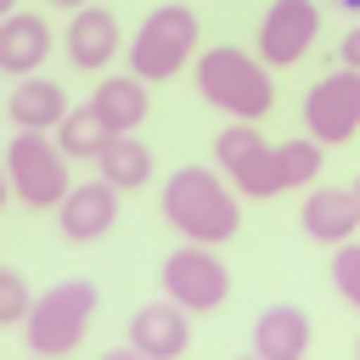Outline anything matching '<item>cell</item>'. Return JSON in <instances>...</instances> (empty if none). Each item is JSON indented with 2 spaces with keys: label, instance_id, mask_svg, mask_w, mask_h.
<instances>
[{
  "label": "cell",
  "instance_id": "obj_1",
  "mask_svg": "<svg viewBox=\"0 0 360 360\" xmlns=\"http://www.w3.org/2000/svg\"><path fill=\"white\" fill-rule=\"evenodd\" d=\"M163 219H169L180 236L214 248V242H231V236L242 231V202H236V191H225V180H219L214 169L186 163V169H174L169 186H163Z\"/></svg>",
  "mask_w": 360,
  "mask_h": 360
},
{
  "label": "cell",
  "instance_id": "obj_2",
  "mask_svg": "<svg viewBox=\"0 0 360 360\" xmlns=\"http://www.w3.org/2000/svg\"><path fill=\"white\" fill-rule=\"evenodd\" d=\"M191 79H197L202 101H208V107H219V112H231V118L259 124V118L276 107V90H270L264 62H253V56H248V51H236V45H214V51H202Z\"/></svg>",
  "mask_w": 360,
  "mask_h": 360
},
{
  "label": "cell",
  "instance_id": "obj_3",
  "mask_svg": "<svg viewBox=\"0 0 360 360\" xmlns=\"http://www.w3.org/2000/svg\"><path fill=\"white\" fill-rule=\"evenodd\" d=\"M96 304H101L96 281H62V287L39 292L34 309H28V321H22V343H28L34 354H45V360L73 354V349L84 343L90 321H96Z\"/></svg>",
  "mask_w": 360,
  "mask_h": 360
},
{
  "label": "cell",
  "instance_id": "obj_4",
  "mask_svg": "<svg viewBox=\"0 0 360 360\" xmlns=\"http://www.w3.org/2000/svg\"><path fill=\"white\" fill-rule=\"evenodd\" d=\"M6 174H11V191H17L22 208H56V202L73 191V180H68V152L51 146L39 129L11 135V146H6Z\"/></svg>",
  "mask_w": 360,
  "mask_h": 360
},
{
  "label": "cell",
  "instance_id": "obj_5",
  "mask_svg": "<svg viewBox=\"0 0 360 360\" xmlns=\"http://www.w3.org/2000/svg\"><path fill=\"white\" fill-rule=\"evenodd\" d=\"M197 51V17L186 6H163L135 28L129 45V73L135 79H174L186 68V56Z\"/></svg>",
  "mask_w": 360,
  "mask_h": 360
},
{
  "label": "cell",
  "instance_id": "obj_6",
  "mask_svg": "<svg viewBox=\"0 0 360 360\" xmlns=\"http://www.w3.org/2000/svg\"><path fill=\"white\" fill-rule=\"evenodd\" d=\"M321 174V141H281V146H259L253 158H242L231 169L236 191L242 197H276V191H292L304 180Z\"/></svg>",
  "mask_w": 360,
  "mask_h": 360
},
{
  "label": "cell",
  "instance_id": "obj_7",
  "mask_svg": "<svg viewBox=\"0 0 360 360\" xmlns=\"http://www.w3.org/2000/svg\"><path fill=\"white\" fill-rule=\"evenodd\" d=\"M304 129L321 146H343L360 129V73L354 68H338V73H326V79L309 84V96H304Z\"/></svg>",
  "mask_w": 360,
  "mask_h": 360
},
{
  "label": "cell",
  "instance_id": "obj_8",
  "mask_svg": "<svg viewBox=\"0 0 360 360\" xmlns=\"http://www.w3.org/2000/svg\"><path fill=\"white\" fill-rule=\"evenodd\" d=\"M163 292H169L174 304H186L191 315H208V309L225 304L231 270L208 253V242H191V248H180V253L163 259Z\"/></svg>",
  "mask_w": 360,
  "mask_h": 360
},
{
  "label": "cell",
  "instance_id": "obj_9",
  "mask_svg": "<svg viewBox=\"0 0 360 360\" xmlns=\"http://www.w3.org/2000/svg\"><path fill=\"white\" fill-rule=\"evenodd\" d=\"M315 34H321L315 0H276V6L264 11V22H259V56H264L270 68H292V62L315 45Z\"/></svg>",
  "mask_w": 360,
  "mask_h": 360
},
{
  "label": "cell",
  "instance_id": "obj_10",
  "mask_svg": "<svg viewBox=\"0 0 360 360\" xmlns=\"http://www.w3.org/2000/svg\"><path fill=\"white\" fill-rule=\"evenodd\" d=\"M112 219H118V186L112 180H84L56 202V225L68 242H96L112 231Z\"/></svg>",
  "mask_w": 360,
  "mask_h": 360
},
{
  "label": "cell",
  "instance_id": "obj_11",
  "mask_svg": "<svg viewBox=\"0 0 360 360\" xmlns=\"http://www.w3.org/2000/svg\"><path fill=\"white\" fill-rule=\"evenodd\" d=\"M186 315H191V309L174 304V298H163V304H141V309L129 315V343H135L141 354H152V360L186 354V343H191V321H186Z\"/></svg>",
  "mask_w": 360,
  "mask_h": 360
},
{
  "label": "cell",
  "instance_id": "obj_12",
  "mask_svg": "<svg viewBox=\"0 0 360 360\" xmlns=\"http://www.w3.org/2000/svg\"><path fill=\"white\" fill-rule=\"evenodd\" d=\"M118 45L124 39H118V17L112 11H101V6H90V11L79 6L73 11V22H68V62L73 68H84V73L90 68H107L118 56Z\"/></svg>",
  "mask_w": 360,
  "mask_h": 360
},
{
  "label": "cell",
  "instance_id": "obj_13",
  "mask_svg": "<svg viewBox=\"0 0 360 360\" xmlns=\"http://www.w3.org/2000/svg\"><path fill=\"white\" fill-rule=\"evenodd\" d=\"M298 225L315 236V242H349L354 236V225H360V202H354V191H338V186H315L309 197H304V208H298Z\"/></svg>",
  "mask_w": 360,
  "mask_h": 360
},
{
  "label": "cell",
  "instance_id": "obj_14",
  "mask_svg": "<svg viewBox=\"0 0 360 360\" xmlns=\"http://www.w3.org/2000/svg\"><path fill=\"white\" fill-rule=\"evenodd\" d=\"M253 349L264 360H298L309 349V315L298 304H270L253 326Z\"/></svg>",
  "mask_w": 360,
  "mask_h": 360
},
{
  "label": "cell",
  "instance_id": "obj_15",
  "mask_svg": "<svg viewBox=\"0 0 360 360\" xmlns=\"http://www.w3.org/2000/svg\"><path fill=\"white\" fill-rule=\"evenodd\" d=\"M6 112H11L17 129H56L73 107H68V90L56 79H22L11 90V101H6Z\"/></svg>",
  "mask_w": 360,
  "mask_h": 360
},
{
  "label": "cell",
  "instance_id": "obj_16",
  "mask_svg": "<svg viewBox=\"0 0 360 360\" xmlns=\"http://www.w3.org/2000/svg\"><path fill=\"white\" fill-rule=\"evenodd\" d=\"M45 51H51V28H45V17H34V11H11L6 28H0V68H6V73H34V68L45 62Z\"/></svg>",
  "mask_w": 360,
  "mask_h": 360
},
{
  "label": "cell",
  "instance_id": "obj_17",
  "mask_svg": "<svg viewBox=\"0 0 360 360\" xmlns=\"http://www.w3.org/2000/svg\"><path fill=\"white\" fill-rule=\"evenodd\" d=\"M90 107H96V112L124 135V129H135V124L146 118V90H141V79H135V73H124V79H101Z\"/></svg>",
  "mask_w": 360,
  "mask_h": 360
},
{
  "label": "cell",
  "instance_id": "obj_18",
  "mask_svg": "<svg viewBox=\"0 0 360 360\" xmlns=\"http://www.w3.org/2000/svg\"><path fill=\"white\" fill-rule=\"evenodd\" d=\"M96 163H101V180H112V186H146V180H152V146L135 141L129 129L112 135Z\"/></svg>",
  "mask_w": 360,
  "mask_h": 360
},
{
  "label": "cell",
  "instance_id": "obj_19",
  "mask_svg": "<svg viewBox=\"0 0 360 360\" xmlns=\"http://www.w3.org/2000/svg\"><path fill=\"white\" fill-rule=\"evenodd\" d=\"M56 135H62V152H68V158H101L118 129H112L96 107H73V112L56 124Z\"/></svg>",
  "mask_w": 360,
  "mask_h": 360
},
{
  "label": "cell",
  "instance_id": "obj_20",
  "mask_svg": "<svg viewBox=\"0 0 360 360\" xmlns=\"http://www.w3.org/2000/svg\"><path fill=\"white\" fill-rule=\"evenodd\" d=\"M259 146H264V135H259V124H248V118H242V124H231L225 135H214V163H219V169L231 174V169H236L242 158H253Z\"/></svg>",
  "mask_w": 360,
  "mask_h": 360
},
{
  "label": "cell",
  "instance_id": "obj_21",
  "mask_svg": "<svg viewBox=\"0 0 360 360\" xmlns=\"http://www.w3.org/2000/svg\"><path fill=\"white\" fill-rule=\"evenodd\" d=\"M332 287L349 309H360V242H338L332 253Z\"/></svg>",
  "mask_w": 360,
  "mask_h": 360
},
{
  "label": "cell",
  "instance_id": "obj_22",
  "mask_svg": "<svg viewBox=\"0 0 360 360\" xmlns=\"http://www.w3.org/2000/svg\"><path fill=\"white\" fill-rule=\"evenodd\" d=\"M28 287H22V276L17 270H0V321L6 326H17V321H28Z\"/></svg>",
  "mask_w": 360,
  "mask_h": 360
},
{
  "label": "cell",
  "instance_id": "obj_23",
  "mask_svg": "<svg viewBox=\"0 0 360 360\" xmlns=\"http://www.w3.org/2000/svg\"><path fill=\"white\" fill-rule=\"evenodd\" d=\"M338 51H343V68H354V73H360V28H349Z\"/></svg>",
  "mask_w": 360,
  "mask_h": 360
},
{
  "label": "cell",
  "instance_id": "obj_24",
  "mask_svg": "<svg viewBox=\"0 0 360 360\" xmlns=\"http://www.w3.org/2000/svg\"><path fill=\"white\" fill-rule=\"evenodd\" d=\"M45 6H62V11H79L84 0H45Z\"/></svg>",
  "mask_w": 360,
  "mask_h": 360
},
{
  "label": "cell",
  "instance_id": "obj_25",
  "mask_svg": "<svg viewBox=\"0 0 360 360\" xmlns=\"http://www.w3.org/2000/svg\"><path fill=\"white\" fill-rule=\"evenodd\" d=\"M349 191H354V202H360V174H354V186H349Z\"/></svg>",
  "mask_w": 360,
  "mask_h": 360
}]
</instances>
